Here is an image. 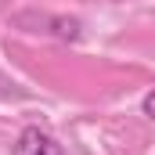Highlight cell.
<instances>
[{"mask_svg":"<svg viewBox=\"0 0 155 155\" xmlns=\"http://www.w3.org/2000/svg\"><path fill=\"white\" fill-rule=\"evenodd\" d=\"M51 25H54V33L61 40H79V33H83L79 18H51Z\"/></svg>","mask_w":155,"mask_h":155,"instance_id":"2","label":"cell"},{"mask_svg":"<svg viewBox=\"0 0 155 155\" xmlns=\"http://www.w3.org/2000/svg\"><path fill=\"white\" fill-rule=\"evenodd\" d=\"M141 112H144L148 119H155V90H148V94H144V101H141Z\"/></svg>","mask_w":155,"mask_h":155,"instance_id":"3","label":"cell"},{"mask_svg":"<svg viewBox=\"0 0 155 155\" xmlns=\"http://www.w3.org/2000/svg\"><path fill=\"white\" fill-rule=\"evenodd\" d=\"M11 155H61V144H58L47 130L25 126V130L18 134V141L11 144Z\"/></svg>","mask_w":155,"mask_h":155,"instance_id":"1","label":"cell"}]
</instances>
